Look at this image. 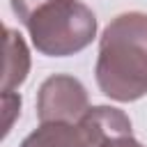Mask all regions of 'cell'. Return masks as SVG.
I'll return each instance as SVG.
<instances>
[{
	"instance_id": "obj_1",
	"label": "cell",
	"mask_w": 147,
	"mask_h": 147,
	"mask_svg": "<svg viewBox=\"0 0 147 147\" xmlns=\"http://www.w3.org/2000/svg\"><path fill=\"white\" fill-rule=\"evenodd\" d=\"M94 74L101 92L115 101L147 94V14H122L103 30Z\"/></svg>"
},
{
	"instance_id": "obj_2",
	"label": "cell",
	"mask_w": 147,
	"mask_h": 147,
	"mask_svg": "<svg viewBox=\"0 0 147 147\" xmlns=\"http://www.w3.org/2000/svg\"><path fill=\"white\" fill-rule=\"evenodd\" d=\"M39 53L64 57L83 51L96 34V18L80 0H11Z\"/></svg>"
},
{
	"instance_id": "obj_3",
	"label": "cell",
	"mask_w": 147,
	"mask_h": 147,
	"mask_svg": "<svg viewBox=\"0 0 147 147\" xmlns=\"http://www.w3.org/2000/svg\"><path fill=\"white\" fill-rule=\"evenodd\" d=\"M87 110L85 87L71 76H51L39 87L37 115L41 122H71Z\"/></svg>"
},
{
	"instance_id": "obj_4",
	"label": "cell",
	"mask_w": 147,
	"mask_h": 147,
	"mask_svg": "<svg viewBox=\"0 0 147 147\" xmlns=\"http://www.w3.org/2000/svg\"><path fill=\"white\" fill-rule=\"evenodd\" d=\"M78 126L85 133L87 147H142L131 138V122L117 108H90L80 117Z\"/></svg>"
},
{
	"instance_id": "obj_5",
	"label": "cell",
	"mask_w": 147,
	"mask_h": 147,
	"mask_svg": "<svg viewBox=\"0 0 147 147\" xmlns=\"http://www.w3.org/2000/svg\"><path fill=\"white\" fill-rule=\"evenodd\" d=\"M21 147H87V140L80 126H71L69 122H44Z\"/></svg>"
},
{
	"instance_id": "obj_6",
	"label": "cell",
	"mask_w": 147,
	"mask_h": 147,
	"mask_svg": "<svg viewBox=\"0 0 147 147\" xmlns=\"http://www.w3.org/2000/svg\"><path fill=\"white\" fill-rule=\"evenodd\" d=\"M30 67L28 48L18 32L5 28V74H2V94H9L11 87L21 85L25 80Z\"/></svg>"
}]
</instances>
